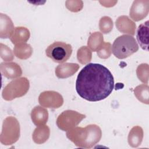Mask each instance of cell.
I'll use <instances>...</instances> for the list:
<instances>
[{
  "label": "cell",
  "instance_id": "6da1fadb",
  "mask_svg": "<svg viewBox=\"0 0 149 149\" xmlns=\"http://www.w3.org/2000/svg\"><path fill=\"white\" fill-rule=\"evenodd\" d=\"M114 88L113 77L109 70L99 63L86 65L79 72L76 90L82 98L91 102L107 98Z\"/></svg>",
  "mask_w": 149,
  "mask_h": 149
},
{
  "label": "cell",
  "instance_id": "7a4b0ae2",
  "mask_svg": "<svg viewBox=\"0 0 149 149\" xmlns=\"http://www.w3.org/2000/svg\"><path fill=\"white\" fill-rule=\"evenodd\" d=\"M66 137L77 147L91 148L101 140L102 132L100 127L91 124L84 127H76L66 131Z\"/></svg>",
  "mask_w": 149,
  "mask_h": 149
},
{
  "label": "cell",
  "instance_id": "3957f363",
  "mask_svg": "<svg viewBox=\"0 0 149 149\" xmlns=\"http://www.w3.org/2000/svg\"><path fill=\"white\" fill-rule=\"evenodd\" d=\"M139 50L135 38L130 35L124 34L117 37L113 42L112 52L114 56L120 59H125Z\"/></svg>",
  "mask_w": 149,
  "mask_h": 149
},
{
  "label": "cell",
  "instance_id": "277c9868",
  "mask_svg": "<svg viewBox=\"0 0 149 149\" xmlns=\"http://www.w3.org/2000/svg\"><path fill=\"white\" fill-rule=\"evenodd\" d=\"M20 125L17 119L13 116L7 117L3 122L1 134V142L8 146L16 143L20 137Z\"/></svg>",
  "mask_w": 149,
  "mask_h": 149
},
{
  "label": "cell",
  "instance_id": "5b68a950",
  "mask_svg": "<svg viewBox=\"0 0 149 149\" xmlns=\"http://www.w3.org/2000/svg\"><path fill=\"white\" fill-rule=\"evenodd\" d=\"M29 80L24 77L15 79L3 89L2 95L4 100L11 101L24 95L29 90Z\"/></svg>",
  "mask_w": 149,
  "mask_h": 149
},
{
  "label": "cell",
  "instance_id": "8992f818",
  "mask_svg": "<svg viewBox=\"0 0 149 149\" xmlns=\"http://www.w3.org/2000/svg\"><path fill=\"white\" fill-rule=\"evenodd\" d=\"M72 54L70 44L56 41L50 44L45 50L46 55L54 62L62 63L66 62Z\"/></svg>",
  "mask_w": 149,
  "mask_h": 149
},
{
  "label": "cell",
  "instance_id": "52a82bcc",
  "mask_svg": "<svg viewBox=\"0 0 149 149\" xmlns=\"http://www.w3.org/2000/svg\"><path fill=\"white\" fill-rule=\"evenodd\" d=\"M86 115L73 110H66L57 118L56 125L63 131H68L78 125Z\"/></svg>",
  "mask_w": 149,
  "mask_h": 149
},
{
  "label": "cell",
  "instance_id": "ba28073f",
  "mask_svg": "<svg viewBox=\"0 0 149 149\" xmlns=\"http://www.w3.org/2000/svg\"><path fill=\"white\" fill-rule=\"evenodd\" d=\"M40 104L45 108L56 109L61 107L63 104L62 96L55 91H45L41 93L38 97Z\"/></svg>",
  "mask_w": 149,
  "mask_h": 149
},
{
  "label": "cell",
  "instance_id": "9c48e42d",
  "mask_svg": "<svg viewBox=\"0 0 149 149\" xmlns=\"http://www.w3.org/2000/svg\"><path fill=\"white\" fill-rule=\"evenodd\" d=\"M149 11L148 0H135L130 9V16L134 21L138 22L146 17Z\"/></svg>",
  "mask_w": 149,
  "mask_h": 149
},
{
  "label": "cell",
  "instance_id": "30bf717a",
  "mask_svg": "<svg viewBox=\"0 0 149 149\" xmlns=\"http://www.w3.org/2000/svg\"><path fill=\"white\" fill-rule=\"evenodd\" d=\"M2 74L9 79H13L22 74L20 66L15 62H2L0 65Z\"/></svg>",
  "mask_w": 149,
  "mask_h": 149
},
{
  "label": "cell",
  "instance_id": "8fae6325",
  "mask_svg": "<svg viewBox=\"0 0 149 149\" xmlns=\"http://www.w3.org/2000/svg\"><path fill=\"white\" fill-rule=\"evenodd\" d=\"M117 29L121 33L133 36L135 34L136 24L127 16H119L115 22Z\"/></svg>",
  "mask_w": 149,
  "mask_h": 149
},
{
  "label": "cell",
  "instance_id": "7c38bea8",
  "mask_svg": "<svg viewBox=\"0 0 149 149\" xmlns=\"http://www.w3.org/2000/svg\"><path fill=\"white\" fill-rule=\"evenodd\" d=\"M79 69V65L75 63H65L59 65L55 68V74L59 79H65L73 76Z\"/></svg>",
  "mask_w": 149,
  "mask_h": 149
},
{
  "label": "cell",
  "instance_id": "4fadbf2b",
  "mask_svg": "<svg viewBox=\"0 0 149 149\" xmlns=\"http://www.w3.org/2000/svg\"><path fill=\"white\" fill-rule=\"evenodd\" d=\"M0 36L2 38H10L15 27L10 18L5 14H0Z\"/></svg>",
  "mask_w": 149,
  "mask_h": 149
},
{
  "label": "cell",
  "instance_id": "5bb4252c",
  "mask_svg": "<svg viewBox=\"0 0 149 149\" xmlns=\"http://www.w3.org/2000/svg\"><path fill=\"white\" fill-rule=\"evenodd\" d=\"M31 118L37 126L44 125L48 119V111L42 106H36L31 111Z\"/></svg>",
  "mask_w": 149,
  "mask_h": 149
},
{
  "label": "cell",
  "instance_id": "9a60e30c",
  "mask_svg": "<svg viewBox=\"0 0 149 149\" xmlns=\"http://www.w3.org/2000/svg\"><path fill=\"white\" fill-rule=\"evenodd\" d=\"M148 20L141 24L137 30L136 38L140 47L146 51H148Z\"/></svg>",
  "mask_w": 149,
  "mask_h": 149
},
{
  "label": "cell",
  "instance_id": "2e32d148",
  "mask_svg": "<svg viewBox=\"0 0 149 149\" xmlns=\"http://www.w3.org/2000/svg\"><path fill=\"white\" fill-rule=\"evenodd\" d=\"M30 33L29 30L24 27H16L10 39L12 42L16 45L26 43L29 39Z\"/></svg>",
  "mask_w": 149,
  "mask_h": 149
},
{
  "label": "cell",
  "instance_id": "e0dca14e",
  "mask_svg": "<svg viewBox=\"0 0 149 149\" xmlns=\"http://www.w3.org/2000/svg\"><path fill=\"white\" fill-rule=\"evenodd\" d=\"M143 130L139 126H136L132 128L128 135V143L133 148L139 147L143 141Z\"/></svg>",
  "mask_w": 149,
  "mask_h": 149
},
{
  "label": "cell",
  "instance_id": "ac0fdd59",
  "mask_svg": "<svg viewBox=\"0 0 149 149\" xmlns=\"http://www.w3.org/2000/svg\"><path fill=\"white\" fill-rule=\"evenodd\" d=\"M50 129L47 125L37 126L34 130L32 138L34 143L38 144L44 143L49 137Z\"/></svg>",
  "mask_w": 149,
  "mask_h": 149
},
{
  "label": "cell",
  "instance_id": "d6986e66",
  "mask_svg": "<svg viewBox=\"0 0 149 149\" xmlns=\"http://www.w3.org/2000/svg\"><path fill=\"white\" fill-rule=\"evenodd\" d=\"M15 55L20 59L29 58L33 53V48L30 44L23 43L16 45L13 48Z\"/></svg>",
  "mask_w": 149,
  "mask_h": 149
},
{
  "label": "cell",
  "instance_id": "ffe728a7",
  "mask_svg": "<svg viewBox=\"0 0 149 149\" xmlns=\"http://www.w3.org/2000/svg\"><path fill=\"white\" fill-rule=\"evenodd\" d=\"M102 34L100 32H94L92 33L88 39L87 45L90 49L93 51H97L104 43Z\"/></svg>",
  "mask_w": 149,
  "mask_h": 149
},
{
  "label": "cell",
  "instance_id": "44dd1931",
  "mask_svg": "<svg viewBox=\"0 0 149 149\" xmlns=\"http://www.w3.org/2000/svg\"><path fill=\"white\" fill-rule=\"evenodd\" d=\"M148 86L147 84H142L137 86L134 89V93L136 97L142 103L148 104Z\"/></svg>",
  "mask_w": 149,
  "mask_h": 149
},
{
  "label": "cell",
  "instance_id": "7402d4cb",
  "mask_svg": "<svg viewBox=\"0 0 149 149\" xmlns=\"http://www.w3.org/2000/svg\"><path fill=\"white\" fill-rule=\"evenodd\" d=\"M92 54L90 49L86 46L80 48L77 52V58L81 64H86L91 61Z\"/></svg>",
  "mask_w": 149,
  "mask_h": 149
},
{
  "label": "cell",
  "instance_id": "603a6c76",
  "mask_svg": "<svg viewBox=\"0 0 149 149\" xmlns=\"http://www.w3.org/2000/svg\"><path fill=\"white\" fill-rule=\"evenodd\" d=\"M148 65L147 63L140 64L136 70L138 79L145 84H147L148 81Z\"/></svg>",
  "mask_w": 149,
  "mask_h": 149
},
{
  "label": "cell",
  "instance_id": "cb8c5ba5",
  "mask_svg": "<svg viewBox=\"0 0 149 149\" xmlns=\"http://www.w3.org/2000/svg\"><path fill=\"white\" fill-rule=\"evenodd\" d=\"M99 28L104 34L109 33L113 28V22L108 16H103L99 22Z\"/></svg>",
  "mask_w": 149,
  "mask_h": 149
},
{
  "label": "cell",
  "instance_id": "d4e9b609",
  "mask_svg": "<svg viewBox=\"0 0 149 149\" xmlns=\"http://www.w3.org/2000/svg\"><path fill=\"white\" fill-rule=\"evenodd\" d=\"M112 52V46L109 42H104L101 48L97 51V55L102 59L108 58Z\"/></svg>",
  "mask_w": 149,
  "mask_h": 149
},
{
  "label": "cell",
  "instance_id": "484cf974",
  "mask_svg": "<svg viewBox=\"0 0 149 149\" xmlns=\"http://www.w3.org/2000/svg\"><path fill=\"white\" fill-rule=\"evenodd\" d=\"M0 55L1 58L5 62L12 61L13 59V54L11 49L6 45L1 43Z\"/></svg>",
  "mask_w": 149,
  "mask_h": 149
},
{
  "label": "cell",
  "instance_id": "4316f807",
  "mask_svg": "<svg viewBox=\"0 0 149 149\" xmlns=\"http://www.w3.org/2000/svg\"><path fill=\"white\" fill-rule=\"evenodd\" d=\"M83 2L81 1H66V6L69 10L77 12L83 8Z\"/></svg>",
  "mask_w": 149,
  "mask_h": 149
}]
</instances>
